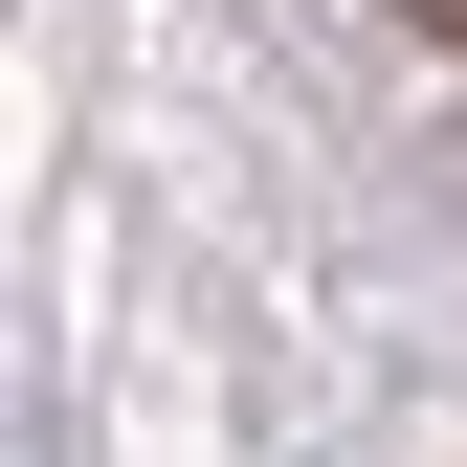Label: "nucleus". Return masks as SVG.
<instances>
[{
    "label": "nucleus",
    "mask_w": 467,
    "mask_h": 467,
    "mask_svg": "<svg viewBox=\"0 0 467 467\" xmlns=\"http://www.w3.org/2000/svg\"><path fill=\"white\" fill-rule=\"evenodd\" d=\"M400 23H423V45H467V0H400Z\"/></svg>",
    "instance_id": "1"
}]
</instances>
